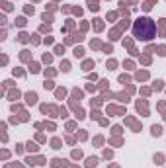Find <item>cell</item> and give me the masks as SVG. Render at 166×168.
<instances>
[{
	"label": "cell",
	"instance_id": "obj_1",
	"mask_svg": "<svg viewBox=\"0 0 166 168\" xmlns=\"http://www.w3.org/2000/svg\"><path fill=\"white\" fill-rule=\"evenodd\" d=\"M133 35L137 39H143V41H150L154 35H156V24L150 20V18H139L133 26Z\"/></svg>",
	"mask_w": 166,
	"mask_h": 168
},
{
	"label": "cell",
	"instance_id": "obj_2",
	"mask_svg": "<svg viewBox=\"0 0 166 168\" xmlns=\"http://www.w3.org/2000/svg\"><path fill=\"white\" fill-rule=\"evenodd\" d=\"M26 102L33 106V104L37 102V94H35V92H28V94H26Z\"/></svg>",
	"mask_w": 166,
	"mask_h": 168
},
{
	"label": "cell",
	"instance_id": "obj_3",
	"mask_svg": "<svg viewBox=\"0 0 166 168\" xmlns=\"http://www.w3.org/2000/svg\"><path fill=\"white\" fill-rule=\"evenodd\" d=\"M88 8H90L92 12L100 10V0H88Z\"/></svg>",
	"mask_w": 166,
	"mask_h": 168
},
{
	"label": "cell",
	"instance_id": "obj_4",
	"mask_svg": "<svg viewBox=\"0 0 166 168\" xmlns=\"http://www.w3.org/2000/svg\"><path fill=\"white\" fill-rule=\"evenodd\" d=\"M125 123H127V125H131L135 131H139V129H141V125H139V123L135 121V119H133V117H127V119H125Z\"/></svg>",
	"mask_w": 166,
	"mask_h": 168
},
{
	"label": "cell",
	"instance_id": "obj_5",
	"mask_svg": "<svg viewBox=\"0 0 166 168\" xmlns=\"http://www.w3.org/2000/svg\"><path fill=\"white\" fill-rule=\"evenodd\" d=\"M150 133H152L154 137H160V135H162V127H160V125H152V127H150Z\"/></svg>",
	"mask_w": 166,
	"mask_h": 168
},
{
	"label": "cell",
	"instance_id": "obj_6",
	"mask_svg": "<svg viewBox=\"0 0 166 168\" xmlns=\"http://www.w3.org/2000/svg\"><path fill=\"white\" fill-rule=\"evenodd\" d=\"M96 164H98V158H96V156H90V158H86V166H88V168L96 166Z\"/></svg>",
	"mask_w": 166,
	"mask_h": 168
},
{
	"label": "cell",
	"instance_id": "obj_7",
	"mask_svg": "<svg viewBox=\"0 0 166 168\" xmlns=\"http://www.w3.org/2000/svg\"><path fill=\"white\" fill-rule=\"evenodd\" d=\"M137 110H139V112H143L145 115L149 113V112H147V104H145V102H137Z\"/></svg>",
	"mask_w": 166,
	"mask_h": 168
},
{
	"label": "cell",
	"instance_id": "obj_8",
	"mask_svg": "<svg viewBox=\"0 0 166 168\" xmlns=\"http://www.w3.org/2000/svg\"><path fill=\"white\" fill-rule=\"evenodd\" d=\"M61 70H65V72H68V70H70V65H68L66 61H63V63H61Z\"/></svg>",
	"mask_w": 166,
	"mask_h": 168
},
{
	"label": "cell",
	"instance_id": "obj_9",
	"mask_svg": "<svg viewBox=\"0 0 166 168\" xmlns=\"http://www.w3.org/2000/svg\"><path fill=\"white\" fill-rule=\"evenodd\" d=\"M84 70H90V68H92V67H94V61H84Z\"/></svg>",
	"mask_w": 166,
	"mask_h": 168
},
{
	"label": "cell",
	"instance_id": "obj_10",
	"mask_svg": "<svg viewBox=\"0 0 166 168\" xmlns=\"http://www.w3.org/2000/svg\"><path fill=\"white\" fill-rule=\"evenodd\" d=\"M147 76H149V72H147V70H141V72H137V78H139V80H145Z\"/></svg>",
	"mask_w": 166,
	"mask_h": 168
},
{
	"label": "cell",
	"instance_id": "obj_11",
	"mask_svg": "<svg viewBox=\"0 0 166 168\" xmlns=\"http://www.w3.org/2000/svg\"><path fill=\"white\" fill-rule=\"evenodd\" d=\"M162 80H154V84H152V88H154V90H162Z\"/></svg>",
	"mask_w": 166,
	"mask_h": 168
},
{
	"label": "cell",
	"instance_id": "obj_12",
	"mask_svg": "<svg viewBox=\"0 0 166 168\" xmlns=\"http://www.w3.org/2000/svg\"><path fill=\"white\" fill-rule=\"evenodd\" d=\"M29 70H31V72H39V65H37V63H31V65H29Z\"/></svg>",
	"mask_w": 166,
	"mask_h": 168
},
{
	"label": "cell",
	"instance_id": "obj_13",
	"mask_svg": "<svg viewBox=\"0 0 166 168\" xmlns=\"http://www.w3.org/2000/svg\"><path fill=\"white\" fill-rule=\"evenodd\" d=\"M28 39H29V35H28V33H20V37H18V41H22V43H26Z\"/></svg>",
	"mask_w": 166,
	"mask_h": 168
},
{
	"label": "cell",
	"instance_id": "obj_14",
	"mask_svg": "<svg viewBox=\"0 0 166 168\" xmlns=\"http://www.w3.org/2000/svg\"><path fill=\"white\" fill-rule=\"evenodd\" d=\"M55 53H57V55H63V53H65V47H63V45H57V47H55Z\"/></svg>",
	"mask_w": 166,
	"mask_h": 168
},
{
	"label": "cell",
	"instance_id": "obj_15",
	"mask_svg": "<svg viewBox=\"0 0 166 168\" xmlns=\"http://www.w3.org/2000/svg\"><path fill=\"white\" fill-rule=\"evenodd\" d=\"M162 160H164L162 154H156V156H154V162H156V164H162Z\"/></svg>",
	"mask_w": 166,
	"mask_h": 168
},
{
	"label": "cell",
	"instance_id": "obj_16",
	"mask_svg": "<svg viewBox=\"0 0 166 168\" xmlns=\"http://www.w3.org/2000/svg\"><path fill=\"white\" fill-rule=\"evenodd\" d=\"M51 145H53V149H61V141H59V139H53Z\"/></svg>",
	"mask_w": 166,
	"mask_h": 168
},
{
	"label": "cell",
	"instance_id": "obj_17",
	"mask_svg": "<svg viewBox=\"0 0 166 168\" xmlns=\"http://www.w3.org/2000/svg\"><path fill=\"white\" fill-rule=\"evenodd\" d=\"M129 80H131V78H129L127 74H121V76H119V82H129Z\"/></svg>",
	"mask_w": 166,
	"mask_h": 168
},
{
	"label": "cell",
	"instance_id": "obj_18",
	"mask_svg": "<svg viewBox=\"0 0 166 168\" xmlns=\"http://www.w3.org/2000/svg\"><path fill=\"white\" fill-rule=\"evenodd\" d=\"M94 22H96V29H98V31H100V29L104 28V24H102V20H94Z\"/></svg>",
	"mask_w": 166,
	"mask_h": 168
},
{
	"label": "cell",
	"instance_id": "obj_19",
	"mask_svg": "<svg viewBox=\"0 0 166 168\" xmlns=\"http://www.w3.org/2000/svg\"><path fill=\"white\" fill-rule=\"evenodd\" d=\"M84 55V51L82 49H78V47H76V49H74V57H82Z\"/></svg>",
	"mask_w": 166,
	"mask_h": 168
},
{
	"label": "cell",
	"instance_id": "obj_20",
	"mask_svg": "<svg viewBox=\"0 0 166 168\" xmlns=\"http://www.w3.org/2000/svg\"><path fill=\"white\" fill-rule=\"evenodd\" d=\"M80 156H82L80 151H72V158H80Z\"/></svg>",
	"mask_w": 166,
	"mask_h": 168
},
{
	"label": "cell",
	"instance_id": "obj_21",
	"mask_svg": "<svg viewBox=\"0 0 166 168\" xmlns=\"http://www.w3.org/2000/svg\"><path fill=\"white\" fill-rule=\"evenodd\" d=\"M28 149H29V151H31V152H35V151H37V147H35L33 143H28Z\"/></svg>",
	"mask_w": 166,
	"mask_h": 168
},
{
	"label": "cell",
	"instance_id": "obj_22",
	"mask_svg": "<svg viewBox=\"0 0 166 168\" xmlns=\"http://www.w3.org/2000/svg\"><path fill=\"white\" fill-rule=\"evenodd\" d=\"M65 94H66V92H65V90H63V88H59V90H57V96H59V98H63V96H65Z\"/></svg>",
	"mask_w": 166,
	"mask_h": 168
},
{
	"label": "cell",
	"instance_id": "obj_23",
	"mask_svg": "<svg viewBox=\"0 0 166 168\" xmlns=\"http://www.w3.org/2000/svg\"><path fill=\"white\" fill-rule=\"evenodd\" d=\"M72 96H74V98H82V92H80V90H74Z\"/></svg>",
	"mask_w": 166,
	"mask_h": 168
},
{
	"label": "cell",
	"instance_id": "obj_24",
	"mask_svg": "<svg viewBox=\"0 0 166 168\" xmlns=\"http://www.w3.org/2000/svg\"><path fill=\"white\" fill-rule=\"evenodd\" d=\"M43 86H45V88H49V90H51V88H53V82H51V80H45V84H43Z\"/></svg>",
	"mask_w": 166,
	"mask_h": 168
},
{
	"label": "cell",
	"instance_id": "obj_25",
	"mask_svg": "<svg viewBox=\"0 0 166 168\" xmlns=\"http://www.w3.org/2000/svg\"><path fill=\"white\" fill-rule=\"evenodd\" d=\"M18 26H20V28L26 26V20H24V18H18Z\"/></svg>",
	"mask_w": 166,
	"mask_h": 168
},
{
	"label": "cell",
	"instance_id": "obj_26",
	"mask_svg": "<svg viewBox=\"0 0 166 168\" xmlns=\"http://www.w3.org/2000/svg\"><path fill=\"white\" fill-rule=\"evenodd\" d=\"M113 133H115V135H119V133H121V127H119V125H115V127H113Z\"/></svg>",
	"mask_w": 166,
	"mask_h": 168
},
{
	"label": "cell",
	"instance_id": "obj_27",
	"mask_svg": "<svg viewBox=\"0 0 166 168\" xmlns=\"http://www.w3.org/2000/svg\"><path fill=\"white\" fill-rule=\"evenodd\" d=\"M98 117H100V112H94L92 110V119H98Z\"/></svg>",
	"mask_w": 166,
	"mask_h": 168
},
{
	"label": "cell",
	"instance_id": "obj_28",
	"mask_svg": "<svg viewBox=\"0 0 166 168\" xmlns=\"http://www.w3.org/2000/svg\"><path fill=\"white\" fill-rule=\"evenodd\" d=\"M150 8H152V6H150V4H149V2H147V4H143V10H147V12H149V10H150Z\"/></svg>",
	"mask_w": 166,
	"mask_h": 168
},
{
	"label": "cell",
	"instance_id": "obj_29",
	"mask_svg": "<svg viewBox=\"0 0 166 168\" xmlns=\"http://www.w3.org/2000/svg\"><path fill=\"white\" fill-rule=\"evenodd\" d=\"M43 61L45 63H51V55H43Z\"/></svg>",
	"mask_w": 166,
	"mask_h": 168
},
{
	"label": "cell",
	"instance_id": "obj_30",
	"mask_svg": "<svg viewBox=\"0 0 166 168\" xmlns=\"http://www.w3.org/2000/svg\"><path fill=\"white\" fill-rule=\"evenodd\" d=\"M115 67V61H108V68H113Z\"/></svg>",
	"mask_w": 166,
	"mask_h": 168
},
{
	"label": "cell",
	"instance_id": "obj_31",
	"mask_svg": "<svg viewBox=\"0 0 166 168\" xmlns=\"http://www.w3.org/2000/svg\"><path fill=\"white\" fill-rule=\"evenodd\" d=\"M28 57H29L28 51H22V59H24V61H28Z\"/></svg>",
	"mask_w": 166,
	"mask_h": 168
},
{
	"label": "cell",
	"instance_id": "obj_32",
	"mask_svg": "<svg viewBox=\"0 0 166 168\" xmlns=\"http://www.w3.org/2000/svg\"><path fill=\"white\" fill-rule=\"evenodd\" d=\"M164 119H166V115H164Z\"/></svg>",
	"mask_w": 166,
	"mask_h": 168
}]
</instances>
